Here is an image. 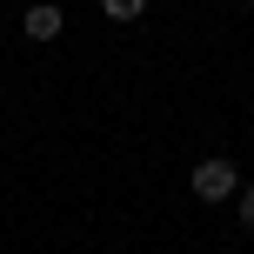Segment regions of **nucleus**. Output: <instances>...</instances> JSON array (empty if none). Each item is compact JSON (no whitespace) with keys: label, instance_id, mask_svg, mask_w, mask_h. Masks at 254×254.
<instances>
[{"label":"nucleus","instance_id":"1","mask_svg":"<svg viewBox=\"0 0 254 254\" xmlns=\"http://www.w3.org/2000/svg\"><path fill=\"white\" fill-rule=\"evenodd\" d=\"M188 188H194V201H234V194H241V174H234V161H201L188 174Z\"/></svg>","mask_w":254,"mask_h":254},{"label":"nucleus","instance_id":"2","mask_svg":"<svg viewBox=\"0 0 254 254\" xmlns=\"http://www.w3.org/2000/svg\"><path fill=\"white\" fill-rule=\"evenodd\" d=\"M27 40H61V27H67V13L61 7H47V0H40V7H27Z\"/></svg>","mask_w":254,"mask_h":254},{"label":"nucleus","instance_id":"3","mask_svg":"<svg viewBox=\"0 0 254 254\" xmlns=\"http://www.w3.org/2000/svg\"><path fill=\"white\" fill-rule=\"evenodd\" d=\"M101 13H107V20H140L147 0H101Z\"/></svg>","mask_w":254,"mask_h":254},{"label":"nucleus","instance_id":"4","mask_svg":"<svg viewBox=\"0 0 254 254\" xmlns=\"http://www.w3.org/2000/svg\"><path fill=\"white\" fill-rule=\"evenodd\" d=\"M234 214H241V228H254V188H241V201H234Z\"/></svg>","mask_w":254,"mask_h":254}]
</instances>
